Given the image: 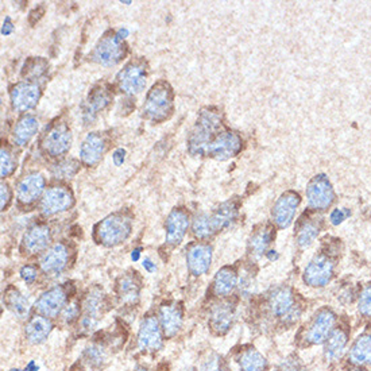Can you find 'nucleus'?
<instances>
[{
  "label": "nucleus",
  "instance_id": "f257e3e1",
  "mask_svg": "<svg viewBox=\"0 0 371 371\" xmlns=\"http://www.w3.org/2000/svg\"><path fill=\"white\" fill-rule=\"evenodd\" d=\"M265 312L277 325L288 328L301 318L304 307L292 288L281 285L267 293Z\"/></svg>",
  "mask_w": 371,
  "mask_h": 371
},
{
  "label": "nucleus",
  "instance_id": "f03ea898",
  "mask_svg": "<svg viewBox=\"0 0 371 371\" xmlns=\"http://www.w3.org/2000/svg\"><path fill=\"white\" fill-rule=\"evenodd\" d=\"M239 204L234 200L223 203L212 213L197 215L192 224L193 235L200 240H208L224 228L230 227L238 216Z\"/></svg>",
  "mask_w": 371,
  "mask_h": 371
},
{
  "label": "nucleus",
  "instance_id": "7ed1b4c3",
  "mask_svg": "<svg viewBox=\"0 0 371 371\" xmlns=\"http://www.w3.org/2000/svg\"><path fill=\"white\" fill-rule=\"evenodd\" d=\"M133 234V217L129 213L115 212L95 226L93 240L105 247H116Z\"/></svg>",
  "mask_w": 371,
  "mask_h": 371
},
{
  "label": "nucleus",
  "instance_id": "20e7f679",
  "mask_svg": "<svg viewBox=\"0 0 371 371\" xmlns=\"http://www.w3.org/2000/svg\"><path fill=\"white\" fill-rule=\"evenodd\" d=\"M221 115L213 109H203L188 138V150L193 156H204L208 145L219 135Z\"/></svg>",
  "mask_w": 371,
  "mask_h": 371
},
{
  "label": "nucleus",
  "instance_id": "39448f33",
  "mask_svg": "<svg viewBox=\"0 0 371 371\" xmlns=\"http://www.w3.org/2000/svg\"><path fill=\"white\" fill-rule=\"evenodd\" d=\"M338 318L329 308H321L309 320V323L298 334V345L301 347L324 345L332 331L336 328Z\"/></svg>",
  "mask_w": 371,
  "mask_h": 371
},
{
  "label": "nucleus",
  "instance_id": "423d86ee",
  "mask_svg": "<svg viewBox=\"0 0 371 371\" xmlns=\"http://www.w3.org/2000/svg\"><path fill=\"white\" fill-rule=\"evenodd\" d=\"M173 112V91L166 81H159L147 93L143 115L153 123H161Z\"/></svg>",
  "mask_w": 371,
  "mask_h": 371
},
{
  "label": "nucleus",
  "instance_id": "0eeeda50",
  "mask_svg": "<svg viewBox=\"0 0 371 371\" xmlns=\"http://www.w3.org/2000/svg\"><path fill=\"white\" fill-rule=\"evenodd\" d=\"M81 307L82 312L78 323V328L80 335L82 336L89 335L98 327L100 318H103L107 311L105 293L98 287L89 289L81 301Z\"/></svg>",
  "mask_w": 371,
  "mask_h": 371
},
{
  "label": "nucleus",
  "instance_id": "6e6552de",
  "mask_svg": "<svg viewBox=\"0 0 371 371\" xmlns=\"http://www.w3.org/2000/svg\"><path fill=\"white\" fill-rule=\"evenodd\" d=\"M163 332L159 325L157 314H146L139 324L136 334V348L142 354H154L163 347Z\"/></svg>",
  "mask_w": 371,
  "mask_h": 371
},
{
  "label": "nucleus",
  "instance_id": "1a4fd4ad",
  "mask_svg": "<svg viewBox=\"0 0 371 371\" xmlns=\"http://www.w3.org/2000/svg\"><path fill=\"white\" fill-rule=\"evenodd\" d=\"M127 53L126 44L118 34L105 35L95 46L91 54V60L103 66L118 65Z\"/></svg>",
  "mask_w": 371,
  "mask_h": 371
},
{
  "label": "nucleus",
  "instance_id": "9d476101",
  "mask_svg": "<svg viewBox=\"0 0 371 371\" xmlns=\"http://www.w3.org/2000/svg\"><path fill=\"white\" fill-rule=\"evenodd\" d=\"M335 275V262L328 254L320 253L304 269L302 280L311 288L327 287Z\"/></svg>",
  "mask_w": 371,
  "mask_h": 371
},
{
  "label": "nucleus",
  "instance_id": "9b49d317",
  "mask_svg": "<svg viewBox=\"0 0 371 371\" xmlns=\"http://www.w3.org/2000/svg\"><path fill=\"white\" fill-rule=\"evenodd\" d=\"M69 301L71 296L66 287H54L39 296L34 305V311L37 315L53 320L60 318Z\"/></svg>",
  "mask_w": 371,
  "mask_h": 371
},
{
  "label": "nucleus",
  "instance_id": "f8f14e48",
  "mask_svg": "<svg viewBox=\"0 0 371 371\" xmlns=\"http://www.w3.org/2000/svg\"><path fill=\"white\" fill-rule=\"evenodd\" d=\"M72 261V248L68 243L58 242L51 246L39 258V267L46 275L62 274Z\"/></svg>",
  "mask_w": 371,
  "mask_h": 371
},
{
  "label": "nucleus",
  "instance_id": "ddd939ff",
  "mask_svg": "<svg viewBox=\"0 0 371 371\" xmlns=\"http://www.w3.org/2000/svg\"><path fill=\"white\" fill-rule=\"evenodd\" d=\"M157 318L165 339L176 338L184 325V307L180 301H165L157 309Z\"/></svg>",
  "mask_w": 371,
  "mask_h": 371
},
{
  "label": "nucleus",
  "instance_id": "4468645a",
  "mask_svg": "<svg viewBox=\"0 0 371 371\" xmlns=\"http://www.w3.org/2000/svg\"><path fill=\"white\" fill-rule=\"evenodd\" d=\"M308 206L314 211H325L335 201V192L324 174L315 176L307 186Z\"/></svg>",
  "mask_w": 371,
  "mask_h": 371
},
{
  "label": "nucleus",
  "instance_id": "2eb2a0df",
  "mask_svg": "<svg viewBox=\"0 0 371 371\" xmlns=\"http://www.w3.org/2000/svg\"><path fill=\"white\" fill-rule=\"evenodd\" d=\"M237 305L233 301H220L213 305L208 315V328L213 336H224L234 325Z\"/></svg>",
  "mask_w": 371,
  "mask_h": 371
},
{
  "label": "nucleus",
  "instance_id": "dca6fc26",
  "mask_svg": "<svg viewBox=\"0 0 371 371\" xmlns=\"http://www.w3.org/2000/svg\"><path fill=\"white\" fill-rule=\"evenodd\" d=\"M242 138L234 132H220V134L208 145L206 157L226 161L233 159L242 150Z\"/></svg>",
  "mask_w": 371,
  "mask_h": 371
},
{
  "label": "nucleus",
  "instance_id": "f3484780",
  "mask_svg": "<svg viewBox=\"0 0 371 371\" xmlns=\"http://www.w3.org/2000/svg\"><path fill=\"white\" fill-rule=\"evenodd\" d=\"M212 264V247L208 243L196 242L188 246L186 248V267L188 271L200 277L210 271Z\"/></svg>",
  "mask_w": 371,
  "mask_h": 371
},
{
  "label": "nucleus",
  "instance_id": "a211bd4d",
  "mask_svg": "<svg viewBox=\"0 0 371 371\" xmlns=\"http://www.w3.org/2000/svg\"><path fill=\"white\" fill-rule=\"evenodd\" d=\"M73 204V194L65 186H53L48 189L41 199V212L51 217L68 211Z\"/></svg>",
  "mask_w": 371,
  "mask_h": 371
},
{
  "label": "nucleus",
  "instance_id": "6ab92c4d",
  "mask_svg": "<svg viewBox=\"0 0 371 371\" xmlns=\"http://www.w3.org/2000/svg\"><path fill=\"white\" fill-rule=\"evenodd\" d=\"M147 72L146 66L141 61L127 64L118 75V84L120 89L127 95H138L146 85Z\"/></svg>",
  "mask_w": 371,
  "mask_h": 371
},
{
  "label": "nucleus",
  "instance_id": "aec40b11",
  "mask_svg": "<svg viewBox=\"0 0 371 371\" xmlns=\"http://www.w3.org/2000/svg\"><path fill=\"white\" fill-rule=\"evenodd\" d=\"M300 203H301V197L298 193L293 190L282 193L280 199L275 201L273 211H271V217H273L274 224L282 230L288 228L294 220Z\"/></svg>",
  "mask_w": 371,
  "mask_h": 371
},
{
  "label": "nucleus",
  "instance_id": "412c9836",
  "mask_svg": "<svg viewBox=\"0 0 371 371\" xmlns=\"http://www.w3.org/2000/svg\"><path fill=\"white\" fill-rule=\"evenodd\" d=\"M190 220L189 215L183 208H176L169 213L166 221H165V244L170 248H174L181 244V242L186 238L188 228H189Z\"/></svg>",
  "mask_w": 371,
  "mask_h": 371
},
{
  "label": "nucleus",
  "instance_id": "4be33fe9",
  "mask_svg": "<svg viewBox=\"0 0 371 371\" xmlns=\"http://www.w3.org/2000/svg\"><path fill=\"white\" fill-rule=\"evenodd\" d=\"M52 243V231L46 224L31 226L21 243V250L26 255H35L45 253Z\"/></svg>",
  "mask_w": 371,
  "mask_h": 371
},
{
  "label": "nucleus",
  "instance_id": "5701e85b",
  "mask_svg": "<svg viewBox=\"0 0 371 371\" xmlns=\"http://www.w3.org/2000/svg\"><path fill=\"white\" fill-rule=\"evenodd\" d=\"M141 289H142V280L135 270L122 274L115 285L116 298L119 304L126 308L136 305Z\"/></svg>",
  "mask_w": 371,
  "mask_h": 371
},
{
  "label": "nucleus",
  "instance_id": "b1692460",
  "mask_svg": "<svg viewBox=\"0 0 371 371\" xmlns=\"http://www.w3.org/2000/svg\"><path fill=\"white\" fill-rule=\"evenodd\" d=\"M72 146V134L65 125L52 127L42 139V149L51 157H60L69 152Z\"/></svg>",
  "mask_w": 371,
  "mask_h": 371
},
{
  "label": "nucleus",
  "instance_id": "393cba45",
  "mask_svg": "<svg viewBox=\"0 0 371 371\" xmlns=\"http://www.w3.org/2000/svg\"><path fill=\"white\" fill-rule=\"evenodd\" d=\"M41 98V88L35 82L22 81L12 87L10 92V99L12 108L19 112H26L37 106Z\"/></svg>",
  "mask_w": 371,
  "mask_h": 371
},
{
  "label": "nucleus",
  "instance_id": "a878e982",
  "mask_svg": "<svg viewBox=\"0 0 371 371\" xmlns=\"http://www.w3.org/2000/svg\"><path fill=\"white\" fill-rule=\"evenodd\" d=\"M107 150L106 138L100 133H91L85 136L80 147V159L87 166L96 165Z\"/></svg>",
  "mask_w": 371,
  "mask_h": 371
},
{
  "label": "nucleus",
  "instance_id": "bb28decb",
  "mask_svg": "<svg viewBox=\"0 0 371 371\" xmlns=\"http://www.w3.org/2000/svg\"><path fill=\"white\" fill-rule=\"evenodd\" d=\"M44 189H45V179L42 174L39 173L27 174L26 177L21 180L17 188L18 201L25 206H30L41 197Z\"/></svg>",
  "mask_w": 371,
  "mask_h": 371
},
{
  "label": "nucleus",
  "instance_id": "cd10ccee",
  "mask_svg": "<svg viewBox=\"0 0 371 371\" xmlns=\"http://www.w3.org/2000/svg\"><path fill=\"white\" fill-rule=\"evenodd\" d=\"M53 328V320L35 314L27 320L26 327H25V338L30 345H42L48 341Z\"/></svg>",
  "mask_w": 371,
  "mask_h": 371
},
{
  "label": "nucleus",
  "instance_id": "c85d7f7f",
  "mask_svg": "<svg viewBox=\"0 0 371 371\" xmlns=\"http://www.w3.org/2000/svg\"><path fill=\"white\" fill-rule=\"evenodd\" d=\"M275 238V231L271 226H260L248 239L247 253L253 260H260L267 254L270 244Z\"/></svg>",
  "mask_w": 371,
  "mask_h": 371
},
{
  "label": "nucleus",
  "instance_id": "c756f323",
  "mask_svg": "<svg viewBox=\"0 0 371 371\" xmlns=\"http://www.w3.org/2000/svg\"><path fill=\"white\" fill-rule=\"evenodd\" d=\"M240 371H267L269 362L254 345H242L235 352Z\"/></svg>",
  "mask_w": 371,
  "mask_h": 371
},
{
  "label": "nucleus",
  "instance_id": "7c9ffc66",
  "mask_svg": "<svg viewBox=\"0 0 371 371\" xmlns=\"http://www.w3.org/2000/svg\"><path fill=\"white\" fill-rule=\"evenodd\" d=\"M238 287V271L234 266H224L216 274L212 281V294L219 298L230 297Z\"/></svg>",
  "mask_w": 371,
  "mask_h": 371
},
{
  "label": "nucleus",
  "instance_id": "2f4dec72",
  "mask_svg": "<svg viewBox=\"0 0 371 371\" xmlns=\"http://www.w3.org/2000/svg\"><path fill=\"white\" fill-rule=\"evenodd\" d=\"M348 362L354 368L371 366V334H361L348 350Z\"/></svg>",
  "mask_w": 371,
  "mask_h": 371
},
{
  "label": "nucleus",
  "instance_id": "473e14b6",
  "mask_svg": "<svg viewBox=\"0 0 371 371\" xmlns=\"http://www.w3.org/2000/svg\"><path fill=\"white\" fill-rule=\"evenodd\" d=\"M348 334L345 328L336 327L324 343V358L328 363L339 362L347 351Z\"/></svg>",
  "mask_w": 371,
  "mask_h": 371
},
{
  "label": "nucleus",
  "instance_id": "72a5a7b5",
  "mask_svg": "<svg viewBox=\"0 0 371 371\" xmlns=\"http://www.w3.org/2000/svg\"><path fill=\"white\" fill-rule=\"evenodd\" d=\"M112 100V95L109 93V91L106 89L105 87H96L89 92V96L87 99V102L82 106V114H84V120L92 122L96 115L103 111Z\"/></svg>",
  "mask_w": 371,
  "mask_h": 371
},
{
  "label": "nucleus",
  "instance_id": "f704fd0d",
  "mask_svg": "<svg viewBox=\"0 0 371 371\" xmlns=\"http://www.w3.org/2000/svg\"><path fill=\"white\" fill-rule=\"evenodd\" d=\"M3 302L8 311L21 320L30 318V304L26 297L19 292L15 287H8L3 294Z\"/></svg>",
  "mask_w": 371,
  "mask_h": 371
},
{
  "label": "nucleus",
  "instance_id": "c9c22d12",
  "mask_svg": "<svg viewBox=\"0 0 371 371\" xmlns=\"http://www.w3.org/2000/svg\"><path fill=\"white\" fill-rule=\"evenodd\" d=\"M321 227H323V221L318 217H312V219L301 221L296 233V243L298 248L301 250L309 248L314 244V242L318 239Z\"/></svg>",
  "mask_w": 371,
  "mask_h": 371
},
{
  "label": "nucleus",
  "instance_id": "e433bc0d",
  "mask_svg": "<svg viewBox=\"0 0 371 371\" xmlns=\"http://www.w3.org/2000/svg\"><path fill=\"white\" fill-rule=\"evenodd\" d=\"M39 123L38 119L33 115H26L24 116L15 126L14 129V142L18 146H26L27 143L34 138V135L38 132Z\"/></svg>",
  "mask_w": 371,
  "mask_h": 371
},
{
  "label": "nucleus",
  "instance_id": "4c0bfd02",
  "mask_svg": "<svg viewBox=\"0 0 371 371\" xmlns=\"http://www.w3.org/2000/svg\"><path fill=\"white\" fill-rule=\"evenodd\" d=\"M106 345L100 343L99 341H93L91 345H88L84 352H82V361L95 370L103 369L108 359V351Z\"/></svg>",
  "mask_w": 371,
  "mask_h": 371
},
{
  "label": "nucleus",
  "instance_id": "58836bf2",
  "mask_svg": "<svg viewBox=\"0 0 371 371\" xmlns=\"http://www.w3.org/2000/svg\"><path fill=\"white\" fill-rule=\"evenodd\" d=\"M197 371H228V365L223 355L213 350H208L200 356Z\"/></svg>",
  "mask_w": 371,
  "mask_h": 371
},
{
  "label": "nucleus",
  "instance_id": "ea45409f",
  "mask_svg": "<svg viewBox=\"0 0 371 371\" xmlns=\"http://www.w3.org/2000/svg\"><path fill=\"white\" fill-rule=\"evenodd\" d=\"M80 170V162L76 159H64L55 163L52 168V174L55 179H71L78 174Z\"/></svg>",
  "mask_w": 371,
  "mask_h": 371
},
{
  "label": "nucleus",
  "instance_id": "a19ab883",
  "mask_svg": "<svg viewBox=\"0 0 371 371\" xmlns=\"http://www.w3.org/2000/svg\"><path fill=\"white\" fill-rule=\"evenodd\" d=\"M81 312H82V307H81V301L79 300H73L69 301V304L64 308V311L60 315V320L65 327H72L73 324L79 323L81 318Z\"/></svg>",
  "mask_w": 371,
  "mask_h": 371
},
{
  "label": "nucleus",
  "instance_id": "79ce46f5",
  "mask_svg": "<svg viewBox=\"0 0 371 371\" xmlns=\"http://www.w3.org/2000/svg\"><path fill=\"white\" fill-rule=\"evenodd\" d=\"M358 311L363 318H371V284L366 285L358 296Z\"/></svg>",
  "mask_w": 371,
  "mask_h": 371
},
{
  "label": "nucleus",
  "instance_id": "37998d69",
  "mask_svg": "<svg viewBox=\"0 0 371 371\" xmlns=\"http://www.w3.org/2000/svg\"><path fill=\"white\" fill-rule=\"evenodd\" d=\"M17 169V162L12 154L7 149H1V177L6 179L11 176Z\"/></svg>",
  "mask_w": 371,
  "mask_h": 371
},
{
  "label": "nucleus",
  "instance_id": "c03bdc74",
  "mask_svg": "<svg viewBox=\"0 0 371 371\" xmlns=\"http://www.w3.org/2000/svg\"><path fill=\"white\" fill-rule=\"evenodd\" d=\"M274 371H305V366L296 354H292L284 362H281Z\"/></svg>",
  "mask_w": 371,
  "mask_h": 371
},
{
  "label": "nucleus",
  "instance_id": "a18cd8bd",
  "mask_svg": "<svg viewBox=\"0 0 371 371\" xmlns=\"http://www.w3.org/2000/svg\"><path fill=\"white\" fill-rule=\"evenodd\" d=\"M350 216H351V211L350 210H347V208H341L339 210L338 208V210H334L331 212V215H329V221L334 226H339V224H342L345 219L350 217Z\"/></svg>",
  "mask_w": 371,
  "mask_h": 371
},
{
  "label": "nucleus",
  "instance_id": "49530a36",
  "mask_svg": "<svg viewBox=\"0 0 371 371\" xmlns=\"http://www.w3.org/2000/svg\"><path fill=\"white\" fill-rule=\"evenodd\" d=\"M21 277L26 284H33L38 277V270L33 265L24 266L21 269Z\"/></svg>",
  "mask_w": 371,
  "mask_h": 371
},
{
  "label": "nucleus",
  "instance_id": "de8ad7c7",
  "mask_svg": "<svg viewBox=\"0 0 371 371\" xmlns=\"http://www.w3.org/2000/svg\"><path fill=\"white\" fill-rule=\"evenodd\" d=\"M11 200V193H10V188L7 184H1V210L4 211Z\"/></svg>",
  "mask_w": 371,
  "mask_h": 371
},
{
  "label": "nucleus",
  "instance_id": "09e8293b",
  "mask_svg": "<svg viewBox=\"0 0 371 371\" xmlns=\"http://www.w3.org/2000/svg\"><path fill=\"white\" fill-rule=\"evenodd\" d=\"M125 154H126V152L123 149H118L114 153V162H115L116 166H120L125 162Z\"/></svg>",
  "mask_w": 371,
  "mask_h": 371
},
{
  "label": "nucleus",
  "instance_id": "8fccbe9b",
  "mask_svg": "<svg viewBox=\"0 0 371 371\" xmlns=\"http://www.w3.org/2000/svg\"><path fill=\"white\" fill-rule=\"evenodd\" d=\"M143 267H145L147 271H154V270H156V265H154L149 258H146V260L143 261Z\"/></svg>",
  "mask_w": 371,
  "mask_h": 371
},
{
  "label": "nucleus",
  "instance_id": "3c124183",
  "mask_svg": "<svg viewBox=\"0 0 371 371\" xmlns=\"http://www.w3.org/2000/svg\"><path fill=\"white\" fill-rule=\"evenodd\" d=\"M266 257H267V258H269L270 261H273V260H277V258H278V254H277V251H273V250H270V251H267Z\"/></svg>",
  "mask_w": 371,
  "mask_h": 371
},
{
  "label": "nucleus",
  "instance_id": "603ef678",
  "mask_svg": "<svg viewBox=\"0 0 371 371\" xmlns=\"http://www.w3.org/2000/svg\"><path fill=\"white\" fill-rule=\"evenodd\" d=\"M133 371H150L146 366H142V365H139V366H136L135 369H134Z\"/></svg>",
  "mask_w": 371,
  "mask_h": 371
},
{
  "label": "nucleus",
  "instance_id": "864d4df0",
  "mask_svg": "<svg viewBox=\"0 0 371 371\" xmlns=\"http://www.w3.org/2000/svg\"><path fill=\"white\" fill-rule=\"evenodd\" d=\"M183 371H197L196 368H188V369H184Z\"/></svg>",
  "mask_w": 371,
  "mask_h": 371
},
{
  "label": "nucleus",
  "instance_id": "5fc2aeb1",
  "mask_svg": "<svg viewBox=\"0 0 371 371\" xmlns=\"http://www.w3.org/2000/svg\"><path fill=\"white\" fill-rule=\"evenodd\" d=\"M351 371H368V370H365L363 368H355L354 370H351Z\"/></svg>",
  "mask_w": 371,
  "mask_h": 371
},
{
  "label": "nucleus",
  "instance_id": "6e6d98bb",
  "mask_svg": "<svg viewBox=\"0 0 371 371\" xmlns=\"http://www.w3.org/2000/svg\"><path fill=\"white\" fill-rule=\"evenodd\" d=\"M10 371H21V370H18V369H15V370H14V369H12V370H10Z\"/></svg>",
  "mask_w": 371,
  "mask_h": 371
}]
</instances>
